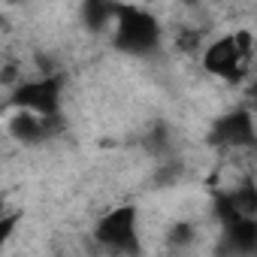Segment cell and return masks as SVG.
Instances as JSON below:
<instances>
[{
  "mask_svg": "<svg viewBox=\"0 0 257 257\" xmlns=\"http://www.w3.org/2000/svg\"><path fill=\"white\" fill-rule=\"evenodd\" d=\"M13 106L43 115V118H55L58 106H61V79L58 76H37V79H22L13 88Z\"/></svg>",
  "mask_w": 257,
  "mask_h": 257,
  "instance_id": "4",
  "label": "cell"
},
{
  "mask_svg": "<svg viewBox=\"0 0 257 257\" xmlns=\"http://www.w3.org/2000/svg\"><path fill=\"white\" fill-rule=\"evenodd\" d=\"M167 242L173 245V248H185V245H191L194 242V227L191 224H173L170 227V233H167Z\"/></svg>",
  "mask_w": 257,
  "mask_h": 257,
  "instance_id": "8",
  "label": "cell"
},
{
  "mask_svg": "<svg viewBox=\"0 0 257 257\" xmlns=\"http://www.w3.org/2000/svg\"><path fill=\"white\" fill-rule=\"evenodd\" d=\"M245 97H248V100H245V109H248V112L254 115V112H257V82H251V85H248Z\"/></svg>",
  "mask_w": 257,
  "mask_h": 257,
  "instance_id": "10",
  "label": "cell"
},
{
  "mask_svg": "<svg viewBox=\"0 0 257 257\" xmlns=\"http://www.w3.org/2000/svg\"><path fill=\"white\" fill-rule=\"evenodd\" d=\"M212 140L224 149H245L254 143V115L248 109L227 112L215 121L212 127Z\"/></svg>",
  "mask_w": 257,
  "mask_h": 257,
  "instance_id": "6",
  "label": "cell"
},
{
  "mask_svg": "<svg viewBox=\"0 0 257 257\" xmlns=\"http://www.w3.org/2000/svg\"><path fill=\"white\" fill-rule=\"evenodd\" d=\"M94 242L109 251V257H134L140 254V215L134 206H115L97 218Z\"/></svg>",
  "mask_w": 257,
  "mask_h": 257,
  "instance_id": "2",
  "label": "cell"
},
{
  "mask_svg": "<svg viewBox=\"0 0 257 257\" xmlns=\"http://www.w3.org/2000/svg\"><path fill=\"white\" fill-rule=\"evenodd\" d=\"M49 121H55V118H43V115L16 109V112L10 115V134H13L19 143L31 146V143H40V140L49 137Z\"/></svg>",
  "mask_w": 257,
  "mask_h": 257,
  "instance_id": "7",
  "label": "cell"
},
{
  "mask_svg": "<svg viewBox=\"0 0 257 257\" xmlns=\"http://www.w3.org/2000/svg\"><path fill=\"white\" fill-rule=\"evenodd\" d=\"M251 58H254V37L248 31L224 34L203 49L206 73H212L224 82H242L251 67Z\"/></svg>",
  "mask_w": 257,
  "mask_h": 257,
  "instance_id": "1",
  "label": "cell"
},
{
  "mask_svg": "<svg viewBox=\"0 0 257 257\" xmlns=\"http://www.w3.org/2000/svg\"><path fill=\"white\" fill-rule=\"evenodd\" d=\"M16 224H19V212H10V209H7L4 218H0V242H4V245H10Z\"/></svg>",
  "mask_w": 257,
  "mask_h": 257,
  "instance_id": "9",
  "label": "cell"
},
{
  "mask_svg": "<svg viewBox=\"0 0 257 257\" xmlns=\"http://www.w3.org/2000/svg\"><path fill=\"white\" fill-rule=\"evenodd\" d=\"M115 43H118L121 52H131V55L152 52L161 43V25L149 13H143V10L118 7V16H115Z\"/></svg>",
  "mask_w": 257,
  "mask_h": 257,
  "instance_id": "3",
  "label": "cell"
},
{
  "mask_svg": "<svg viewBox=\"0 0 257 257\" xmlns=\"http://www.w3.org/2000/svg\"><path fill=\"white\" fill-rule=\"evenodd\" d=\"M215 257H257V218H236L221 224Z\"/></svg>",
  "mask_w": 257,
  "mask_h": 257,
  "instance_id": "5",
  "label": "cell"
}]
</instances>
